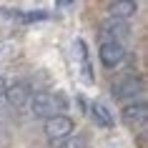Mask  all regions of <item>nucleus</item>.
<instances>
[{
  "instance_id": "1",
  "label": "nucleus",
  "mask_w": 148,
  "mask_h": 148,
  "mask_svg": "<svg viewBox=\"0 0 148 148\" xmlns=\"http://www.w3.org/2000/svg\"><path fill=\"white\" fill-rule=\"evenodd\" d=\"M30 108H33V116L50 118L65 110V98L60 93H35L30 95Z\"/></svg>"
},
{
  "instance_id": "2",
  "label": "nucleus",
  "mask_w": 148,
  "mask_h": 148,
  "mask_svg": "<svg viewBox=\"0 0 148 148\" xmlns=\"http://www.w3.org/2000/svg\"><path fill=\"white\" fill-rule=\"evenodd\" d=\"M140 93H143V80L138 75H123L118 83H113V98L116 101H128V98L136 101V95Z\"/></svg>"
},
{
  "instance_id": "3",
  "label": "nucleus",
  "mask_w": 148,
  "mask_h": 148,
  "mask_svg": "<svg viewBox=\"0 0 148 148\" xmlns=\"http://www.w3.org/2000/svg\"><path fill=\"white\" fill-rule=\"evenodd\" d=\"M73 133V121H70L68 116H63V113H58V116H50L45 118V136L53 143H58V140H63L65 136H70Z\"/></svg>"
},
{
  "instance_id": "4",
  "label": "nucleus",
  "mask_w": 148,
  "mask_h": 148,
  "mask_svg": "<svg viewBox=\"0 0 148 148\" xmlns=\"http://www.w3.org/2000/svg\"><path fill=\"white\" fill-rule=\"evenodd\" d=\"M98 58L106 68H116L125 60V48L123 43H113V40H106L101 43V50H98Z\"/></svg>"
},
{
  "instance_id": "5",
  "label": "nucleus",
  "mask_w": 148,
  "mask_h": 148,
  "mask_svg": "<svg viewBox=\"0 0 148 148\" xmlns=\"http://www.w3.org/2000/svg\"><path fill=\"white\" fill-rule=\"evenodd\" d=\"M131 33V28H128V23L125 20H116V18H106L101 23V38L103 43L106 40H113V43H121V40L125 38Z\"/></svg>"
},
{
  "instance_id": "6",
  "label": "nucleus",
  "mask_w": 148,
  "mask_h": 148,
  "mask_svg": "<svg viewBox=\"0 0 148 148\" xmlns=\"http://www.w3.org/2000/svg\"><path fill=\"white\" fill-rule=\"evenodd\" d=\"M121 116H123V123L136 128V125H143L146 123V116H148V108L143 101H133V103H125L123 110H121Z\"/></svg>"
},
{
  "instance_id": "7",
  "label": "nucleus",
  "mask_w": 148,
  "mask_h": 148,
  "mask_svg": "<svg viewBox=\"0 0 148 148\" xmlns=\"http://www.w3.org/2000/svg\"><path fill=\"white\" fill-rule=\"evenodd\" d=\"M30 95H33V90H30V86L28 83H13L10 88H5V101L13 106V108H23L25 103H30Z\"/></svg>"
},
{
  "instance_id": "8",
  "label": "nucleus",
  "mask_w": 148,
  "mask_h": 148,
  "mask_svg": "<svg viewBox=\"0 0 148 148\" xmlns=\"http://www.w3.org/2000/svg\"><path fill=\"white\" fill-rule=\"evenodd\" d=\"M136 13H138V3L136 0H116V3L108 5V18H116V20L128 23V18H133Z\"/></svg>"
},
{
  "instance_id": "9",
  "label": "nucleus",
  "mask_w": 148,
  "mask_h": 148,
  "mask_svg": "<svg viewBox=\"0 0 148 148\" xmlns=\"http://www.w3.org/2000/svg\"><path fill=\"white\" fill-rule=\"evenodd\" d=\"M90 116H93V121L98 125H103V128H110V125L116 123L113 116H110V110L106 108L103 103H93V106H90Z\"/></svg>"
},
{
  "instance_id": "10",
  "label": "nucleus",
  "mask_w": 148,
  "mask_h": 148,
  "mask_svg": "<svg viewBox=\"0 0 148 148\" xmlns=\"http://www.w3.org/2000/svg\"><path fill=\"white\" fill-rule=\"evenodd\" d=\"M55 148H88V143H86V138L83 136H65L63 140H58L55 143Z\"/></svg>"
},
{
  "instance_id": "11",
  "label": "nucleus",
  "mask_w": 148,
  "mask_h": 148,
  "mask_svg": "<svg viewBox=\"0 0 148 148\" xmlns=\"http://www.w3.org/2000/svg\"><path fill=\"white\" fill-rule=\"evenodd\" d=\"M75 45H78V53H80V65H83V78H86L88 83H90V80H93V75H90V63H88V50H86V43H83V40H78Z\"/></svg>"
},
{
  "instance_id": "12",
  "label": "nucleus",
  "mask_w": 148,
  "mask_h": 148,
  "mask_svg": "<svg viewBox=\"0 0 148 148\" xmlns=\"http://www.w3.org/2000/svg\"><path fill=\"white\" fill-rule=\"evenodd\" d=\"M5 88H8V86H5V80H3V75H0V98L5 95Z\"/></svg>"
},
{
  "instance_id": "13",
  "label": "nucleus",
  "mask_w": 148,
  "mask_h": 148,
  "mask_svg": "<svg viewBox=\"0 0 148 148\" xmlns=\"http://www.w3.org/2000/svg\"><path fill=\"white\" fill-rule=\"evenodd\" d=\"M58 5H63V8H65V5H70V0H58Z\"/></svg>"
}]
</instances>
